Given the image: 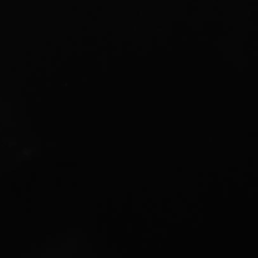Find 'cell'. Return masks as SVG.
Segmentation results:
<instances>
[]
</instances>
